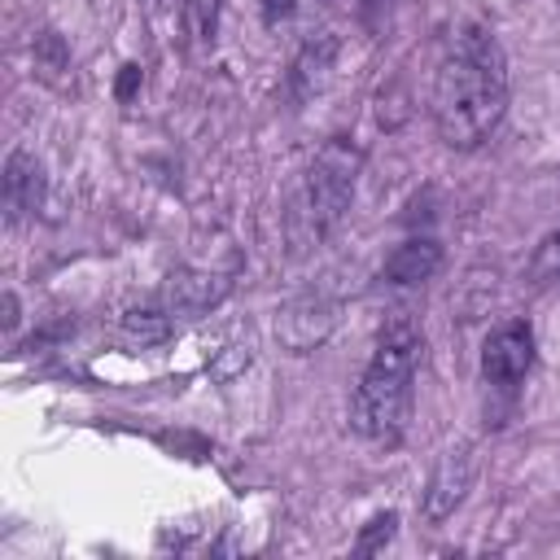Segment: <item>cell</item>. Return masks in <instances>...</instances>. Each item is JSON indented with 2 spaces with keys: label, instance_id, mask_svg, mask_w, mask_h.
<instances>
[{
  "label": "cell",
  "instance_id": "1",
  "mask_svg": "<svg viewBox=\"0 0 560 560\" xmlns=\"http://www.w3.org/2000/svg\"><path fill=\"white\" fill-rule=\"evenodd\" d=\"M429 114H433L438 140L459 153L481 149L499 131L508 114V57L494 31L468 22L451 35L433 74Z\"/></svg>",
  "mask_w": 560,
  "mask_h": 560
},
{
  "label": "cell",
  "instance_id": "2",
  "mask_svg": "<svg viewBox=\"0 0 560 560\" xmlns=\"http://www.w3.org/2000/svg\"><path fill=\"white\" fill-rule=\"evenodd\" d=\"M420 350H424V337H420L411 315L398 311L381 324L372 359H368V368L354 385V398H350V429L359 438L381 442V446H394L402 438Z\"/></svg>",
  "mask_w": 560,
  "mask_h": 560
},
{
  "label": "cell",
  "instance_id": "3",
  "mask_svg": "<svg viewBox=\"0 0 560 560\" xmlns=\"http://www.w3.org/2000/svg\"><path fill=\"white\" fill-rule=\"evenodd\" d=\"M359 171H363V149L346 136H332L311 158V166L302 171V179L289 197V210H284V232H289L293 254H306L328 232H337V223L354 206Z\"/></svg>",
  "mask_w": 560,
  "mask_h": 560
},
{
  "label": "cell",
  "instance_id": "4",
  "mask_svg": "<svg viewBox=\"0 0 560 560\" xmlns=\"http://www.w3.org/2000/svg\"><path fill=\"white\" fill-rule=\"evenodd\" d=\"M534 368V328L525 319H503L481 341V381L490 389L516 394V385Z\"/></svg>",
  "mask_w": 560,
  "mask_h": 560
},
{
  "label": "cell",
  "instance_id": "5",
  "mask_svg": "<svg viewBox=\"0 0 560 560\" xmlns=\"http://www.w3.org/2000/svg\"><path fill=\"white\" fill-rule=\"evenodd\" d=\"M472 472H477V455H472V442H455L438 455L424 490H420V516L429 525H442L446 516H455V508L464 503L468 486H472Z\"/></svg>",
  "mask_w": 560,
  "mask_h": 560
},
{
  "label": "cell",
  "instance_id": "6",
  "mask_svg": "<svg viewBox=\"0 0 560 560\" xmlns=\"http://www.w3.org/2000/svg\"><path fill=\"white\" fill-rule=\"evenodd\" d=\"M332 328H337V302L328 293H319V289L298 293L276 315V337H280V346L289 354H311L315 346L328 341Z\"/></svg>",
  "mask_w": 560,
  "mask_h": 560
},
{
  "label": "cell",
  "instance_id": "7",
  "mask_svg": "<svg viewBox=\"0 0 560 560\" xmlns=\"http://www.w3.org/2000/svg\"><path fill=\"white\" fill-rule=\"evenodd\" d=\"M228 293H232V280L223 271H210V267H175L166 276L162 302H166V311L175 319H201L214 306H223Z\"/></svg>",
  "mask_w": 560,
  "mask_h": 560
},
{
  "label": "cell",
  "instance_id": "8",
  "mask_svg": "<svg viewBox=\"0 0 560 560\" xmlns=\"http://www.w3.org/2000/svg\"><path fill=\"white\" fill-rule=\"evenodd\" d=\"M337 52H341V39L332 31H315V35L302 39V48H298V57L289 66V96H293V105L315 101L332 83Z\"/></svg>",
  "mask_w": 560,
  "mask_h": 560
},
{
  "label": "cell",
  "instance_id": "9",
  "mask_svg": "<svg viewBox=\"0 0 560 560\" xmlns=\"http://www.w3.org/2000/svg\"><path fill=\"white\" fill-rule=\"evenodd\" d=\"M0 197H4V219L22 223L26 214H35L44 206V162L18 144L4 158V175H0Z\"/></svg>",
  "mask_w": 560,
  "mask_h": 560
},
{
  "label": "cell",
  "instance_id": "10",
  "mask_svg": "<svg viewBox=\"0 0 560 560\" xmlns=\"http://www.w3.org/2000/svg\"><path fill=\"white\" fill-rule=\"evenodd\" d=\"M442 271V245L433 236H407L402 245H394V254L381 267L385 284H424Z\"/></svg>",
  "mask_w": 560,
  "mask_h": 560
},
{
  "label": "cell",
  "instance_id": "11",
  "mask_svg": "<svg viewBox=\"0 0 560 560\" xmlns=\"http://www.w3.org/2000/svg\"><path fill=\"white\" fill-rule=\"evenodd\" d=\"M31 66H35V79L39 83H48V88H70V70H74V61H70V44L52 31V26H44V31H35V39H31Z\"/></svg>",
  "mask_w": 560,
  "mask_h": 560
},
{
  "label": "cell",
  "instance_id": "12",
  "mask_svg": "<svg viewBox=\"0 0 560 560\" xmlns=\"http://www.w3.org/2000/svg\"><path fill=\"white\" fill-rule=\"evenodd\" d=\"M219 18H223V0H184L179 4L184 44L192 52H210L214 48V35H219Z\"/></svg>",
  "mask_w": 560,
  "mask_h": 560
},
{
  "label": "cell",
  "instance_id": "13",
  "mask_svg": "<svg viewBox=\"0 0 560 560\" xmlns=\"http://www.w3.org/2000/svg\"><path fill=\"white\" fill-rule=\"evenodd\" d=\"M171 319H175V315H171L166 306H162V311H158V306H131L118 328H122V341H127V346L149 350V346H162V341L171 337Z\"/></svg>",
  "mask_w": 560,
  "mask_h": 560
},
{
  "label": "cell",
  "instance_id": "14",
  "mask_svg": "<svg viewBox=\"0 0 560 560\" xmlns=\"http://www.w3.org/2000/svg\"><path fill=\"white\" fill-rule=\"evenodd\" d=\"M525 280H529L534 289L560 284V228H556V232H547V236L534 245L529 267H525Z\"/></svg>",
  "mask_w": 560,
  "mask_h": 560
},
{
  "label": "cell",
  "instance_id": "15",
  "mask_svg": "<svg viewBox=\"0 0 560 560\" xmlns=\"http://www.w3.org/2000/svg\"><path fill=\"white\" fill-rule=\"evenodd\" d=\"M394 534H398V512H376V516L359 529L354 551H359V556H376L385 542H394Z\"/></svg>",
  "mask_w": 560,
  "mask_h": 560
},
{
  "label": "cell",
  "instance_id": "16",
  "mask_svg": "<svg viewBox=\"0 0 560 560\" xmlns=\"http://www.w3.org/2000/svg\"><path fill=\"white\" fill-rule=\"evenodd\" d=\"M249 359H254L249 346H223V350L214 354V363H206V372H210L214 381H236V376L249 368Z\"/></svg>",
  "mask_w": 560,
  "mask_h": 560
},
{
  "label": "cell",
  "instance_id": "17",
  "mask_svg": "<svg viewBox=\"0 0 560 560\" xmlns=\"http://www.w3.org/2000/svg\"><path fill=\"white\" fill-rule=\"evenodd\" d=\"M136 88H140V66H136V61H127V66L118 70L114 96H118V101H131V96H136Z\"/></svg>",
  "mask_w": 560,
  "mask_h": 560
},
{
  "label": "cell",
  "instance_id": "18",
  "mask_svg": "<svg viewBox=\"0 0 560 560\" xmlns=\"http://www.w3.org/2000/svg\"><path fill=\"white\" fill-rule=\"evenodd\" d=\"M293 9H298V0H262V22L267 26H280V22L293 18Z\"/></svg>",
  "mask_w": 560,
  "mask_h": 560
},
{
  "label": "cell",
  "instance_id": "19",
  "mask_svg": "<svg viewBox=\"0 0 560 560\" xmlns=\"http://www.w3.org/2000/svg\"><path fill=\"white\" fill-rule=\"evenodd\" d=\"M4 328H9V332L18 328V298H13V293H4Z\"/></svg>",
  "mask_w": 560,
  "mask_h": 560
},
{
  "label": "cell",
  "instance_id": "20",
  "mask_svg": "<svg viewBox=\"0 0 560 560\" xmlns=\"http://www.w3.org/2000/svg\"><path fill=\"white\" fill-rule=\"evenodd\" d=\"M381 4H385V0H363V13H368V22H372V13H376Z\"/></svg>",
  "mask_w": 560,
  "mask_h": 560
}]
</instances>
